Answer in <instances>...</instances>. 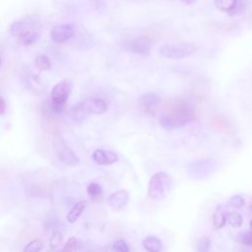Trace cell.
I'll use <instances>...</instances> for the list:
<instances>
[{
	"mask_svg": "<svg viewBox=\"0 0 252 252\" xmlns=\"http://www.w3.org/2000/svg\"><path fill=\"white\" fill-rule=\"evenodd\" d=\"M107 104L100 98H87L72 106L70 114L76 121L84 119L88 115H99L106 111Z\"/></svg>",
	"mask_w": 252,
	"mask_h": 252,
	"instance_id": "cell-2",
	"label": "cell"
},
{
	"mask_svg": "<svg viewBox=\"0 0 252 252\" xmlns=\"http://www.w3.org/2000/svg\"><path fill=\"white\" fill-rule=\"evenodd\" d=\"M123 48L135 54L149 55L152 48V41L148 36L141 35L124 42Z\"/></svg>",
	"mask_w": 252,
	"mask_h": 252,
	"instance_id": "cell-7",
	"label": "cell"
},
{
	"mask_svg": "<svg viewBox=\"0 0 252 252\" xmlns=\"http://www.w3.org/2000/svg\"><path fill=\"white\" fill-rule=\"evenodd\" d=\"M195 119V113L192 107L186 103H180L174 106L169 113L159 119V124L167 130L183 127Z\"/></svg>",
	"mask_w": 252,
	"mask_h": 252,
	"instance_id": "cell-1",
	"label": "cell"
},
{
	"mask_svg": "<svg viewBox=\"0 0 252 252\" xmlns=\"http://www.w3.org/2000/svg\"><path fill=\"white\" fill-rule=\"evenodd\" d=\"M53 145L58 158L67 165L74 166L80 162L78 156L75 152L67 145L65 140L60 134H55L53 139Z\"/></svg>",
	"mask_w": 252,
	"mask_h": 252,
	"instance_id": "cell-6",
	"label": "cell"
},
{
	"mask_svg": "<svg viewBox=\"0 0 252 252\" xmlns=\"http://www.w3.org/2000/svg\"><path fill=\"white\" fill-rule=\"evenodd\" d=\"M143 247L150 252H158L161 249V241L157 236H148L143 240Z\"/></svg>",
	"mask_w": 252,
	"mask_h": 252,
	"instance_id": "cell-15",
	"label": "cell"
},
{
	"mask_svg": "<svg viewBox=\"0 0 252 252\" xmlns=\"http://www.w3.org/2000/svg\"><path fill=\"white\" fill-rule=\"evenodd\" d=\"M93 159L100 165L111 164L118 160V156L113 152H106L101 149L95 150L92 155Z\"/></svg>",
	"mask_w": 252,
	"mask_h": 252,
	"instance_id": "cell-11",
	"label": "cell"
},
{
	"mask_svg": "<svg viewBox=\"0 0 252 252\" xmlns=\"http://www.w3.org/2000/svg\"><path fill=\"white\" fill-rule=\"evenodd\" d=\"M244 199L242 196L240 195H234L232 196L229 201L226 203L225 207H228V208H232V209H240L244 206Z\"/></svg>",
	"mask_w": 252,
	"mask_h": 252,
	"instance_id": "cell-21",
	"label": "cell"
},
{
	"mask_svg": "<svg viewBox=\"0 0 252 252\" xmlns=\"http://www.w3.org/2000/svg\"><path fill=\"white\" fill-rule=\"evenodd\" d=\"M196 49V45L190 42L164 43L159 47V53L167 59L180 60L193 55Z\"/></svg>",
	"mask_w": 252,
	"mask_h": 252,
	"instance_id": "cell-4",
	"label": "cell"
},
{
	"mask_svg": "<svg viewBox=\"0 0 252 252\" xmlns=\"http://www.w3.org/2000/svg\"><path fill=\"white\" fill-rule=\"evenodd\" d=\"M0 67H1V58H0Z\"/></svg>",
	"mask_w": 252,
	"mask_h": 252,
	"instance_id": "cell-33",
	"label": "cell"
},
{
	"mask_svg": "<svg viewBox=\"0 0 252 252\" xmlns=\"http://www.w3.org/2000/svg\"><path fill=\"white\" fill-rule=\"evenodd\" d=\"M30 30L26 21H17L13 23L10 27V32L13 36L19 37L21 34H23L26 31Z\"/></svg>",
	"mask_w": 252,
	"mask_h": 252,
	"instance_id": "cell-18",
	"label": "cell"
},
{
	"mask_svg": "<svg viewBox=\"0 0 252 252\" xmlns=\"http://www.w3.org/2000/svg\"><path fill=\"white\" fill-rule=\"evenodd\" d=\"M38 37H39V33L37 32L28 30L19 36V39L24 45H30L34 43L38 39Z\"/></svg>",
	"mask_w": 252,
	"mask_h": 252,
	"instance_id": "cell-17",
	"label": "cell"
},
{
	"mask_svg": "<svg viewBox=\"0 0 252 252\" xmlns=\"http://www.w3.org/2000/svg\"><path fill=\"white\" fill-rule=\"evenodd\" d=\"M171 187V177L164 171L156 172L152 175L148 184V197L153 200L164 198Z\"/></svg>",
	"mask_w": 252,
	"mask_h": 252,
	"instance_id": "cell-3",
	"label": "cell"
},
{
	"mask_svg": "<svg viewBox=\"0 0 252 252\" xmlns=\"http://www.w3.org/2000/svg\"><path fill=\"white\" fill-rule=\"evenodd\" d=\"M160 101L158 94L155 93H147L140 96L139 103L147 111H151L153 108H156Z\"/></svg>",
	"mask_w": 252,
	"mask_h": 252,
	"instance_id": "cell-12",
	"label": "cell"
},
{
	"mask_svg": "<svg viewBox=\"0 0 252 252\" xmlns=\"http://www.w3.org/2000/svg\"><path fill=\"white\" fill-rule=\"evenodd\" d=\"M226 221L234 228L240 227L243 222V218L239 213L226 212Z\"/></svg>",
	"mask_w": 252,
	"mask_h": 252,
	"instance_id": "cell-19",
	"label": "cell"
},
{
	"mask_svg": "<svg viewBox=\"0 0 252 252\" xmlns=\"http://www.w3.org/2000/svg\"><path fill=\"white\" fill-rule=\"evenodd\" d=\"M87 192H88V194H89L90 197H92V198H96V197H98V196L101 195V193H102V188H101V186H100L99 184H97V183H95V182H92V183H90V184L88 185V187H87Z\"/></svg>",
	"mask_w": 252,
	"mask_h": 252,
	"instance_id": "cell-22",
	"label": "cell"
},
{
	"mask_svg": "<svg viewBox=\"0 0 252 252\" xmlns=\"http://www.w3.org/2000/svg\"><path fill=\"white\" fill-rule=\"evenodd\" d=\"M72 85L68 80H63L56 84L50 94L51 103L56 104H65L71 94Z\"/></svg>",
	"mask_w": 252,
	"mask_h": 252,
	"instance_id": "cell-8",
	"label": "cell"
},
{
	"mask_svg": "<svg viewBox=\"0 0 252 252\" xmlns=\"http://www.w3.org/2000/svg\"><path fill=\"white\" fill-rule=\"evenodd\" d=\"M250 227H251V230H252V220L250 221Z\"/></svg>",
	"mask_w": 252,
	"mask_h": 252,
	"instance_id": "cell-32",
	"label": "cell"
},
{
	"mask_svg": "<svg viewBox=\"0 0 252 252\" xmlns=\"http://www.w3.org/2000/svg\"><path fill=\"white\" fill-rule=\"evenodd\" d=\"M129 200V192L127 190H118L109 195L107 204L113 210H121L126 206Z\"/></svg>",
	"mask_w": 252,
	"mask_h": 252,
	"instance_id": "cell-10",
	"label": "cell"
},
{
	"mask_svg": "<svg viewBox=\"0 0 252 252\" xmlns=\"http://www.w3.org/2000/svg\"><path fill=\"white\" fill-rule=\"evenodd\" d=\"M240 240L244 245L252 246V230L249 231V232H244L243 234H241Z\"/></svg>",
	"mask_w": 252,
	"mask_h": 252,
	"instance_id": "cell-28",
	"label": "cell"
},
{
	"mask_svg": "<svg viewBox=\"0 0 252 252\" xmlns=\"http://www.w3.org/2000/svg\"><path fill=\"white\" fill-rule=\"evenodd\" d=\"M43 248V244L41 240L34 239L27 244V246L24 248V251L26 252H37L40 251Z\"/></svg>",
	"mask_w": 252,
	"mask_h": 252,
	"instance_id": "cell-26",
	"label": "cell"
},
{
	"mask_svg": "<svg viewBox=\"0 0 252 252\" xmlns=\"http://www.w3.org/2000/svg\"><path fill=\"white\" fill-rule=\"evenodd\" d=\"M211 239L208 236H202L196 245V250L198 252H207L211 248Z\"/></svg>",
	"mask_w": 252,
	"mask_h": 252,
	"instance_id": "cell-24",
	"label": "cell"
},
{
	"mask_svg": "<svg viewBox=\"0 0 252 252\" xmlns=\"http://www.w3.org/2000/svg\"><path fill=\"white\" fill-rule=\"evenodd\" d=\"M75 34V29L70 24L58 25L51 29L50 31V38L52 41L56 43H62L73 37Z\"/></svg>",
	"mask_w": 252,
	"mask_h": 252,
	"instance_id": "cell-9",
	"label": "cell"
},
{
	"mask_svg": "<svg viewBox=\"0 0 252 252\" xmlns=\"http://www.w3.org/2000/svg\"><path fill=\"white\" fill-rule=\"evenodd\" d=\"M238 0H215L216 7L223 12L231 13L235 10Z\"/></svg>",
	"mask_w": 252,
	"mask_h": 252,
	"instance_id": "cell-16",
	"label": "cell"
},
{
	"mask_svg": "<svg viewBox=\"0 0 252 252\" xmlns=\"http://www.w3.org/2000/svg\"><path fill=\"white\" fill-rule=\"evenodd\" d=\"M217 167V162L213 158H199L191 161L187 166L190 178L194 180H203L209 177Z\"/></svg>",
	"mask_w": 252,
	"mask_h": 252,
	"instance_id": "cell-5",
	"label": "cell"
},
{
	"mask_svg": "<svg viewBox=\"0 0 252 252\" xmlns=\"http://www.w3.org/2000/svg\"><path fill=\"white\" fill-rule=\"evenodd\" d=\"M63 239H64V237H63L62 233L59 232V231H55V232L52 234V236H51V238H50V240H49V246H50V248L53 249V250H54V249H57L59 246L62 245Z\"/></svg>",
	"mask_w": 252,
	"mask_h": 252,
	"instance_id": "cell-23",
	"label": "cell"
},
{
	"mask_svg": "<svg viewBox=\"0 0 252 252\" xmlns=\"http://www.w3.org/2000/svg\"><path fill=\"white\" fill-rule=\"evenodd\" d=\"M5 109H6L5 100H4V98L0 95V114H3V113L5 112Z\"/></svg>",
	"mask_w": 252,
	"mask_h": 252,
	"instance_id": "cell-29",
	"label": "cell"
},
{
	"mask_svg": "<svg viewBox=\"0 0 252 252\" xmlns=\"http://www.w3.org/2000/svg\"><path fill=\"white\" fill-rule=\"evenodd\" d=\"M184 4H187V5H190V4H193L196 0H181Z\"/></svg>",
	"mask_w": 252,
	"mask_h": 252,
	"instance_id": "cell-30",
	"label": "cell"
},
{
	"mask_svg": "<svg viewBox=\"0 0 252 252\" xmlns=\"http://www.w3.org/2000/svg\"><path fill=\"white\" fill-rule=\"evenodd\" d=\"M81 247V241L76 237H70L66 242L65 246L63 247L64 251H76L79 250Z\"/></svg>",
	"mask_w": 252,
	"mask_h": 252,
	"instance_id": "cell-25",
	"label": "cell"
},
{
	"mask_svg": "<svg viewBox=\"0 0 252 252\" xmlns=\"http://www.w3.org/2000/svg\"><path fill=\"white\" fill-rule=\"evenodd\" d=\"M86 206H87V201H85V200H82V201H79L78 203H76L74 205V207L68 213L67 220L69 222H75L80 218L82 213L84 212Z\"/></svg>",
	"mask_w": 252,
	"mask_h": 252,
	"instance_id": "cell-13",
	"label": "cell"
},
{
	"mask_svg": "<svg viewBox=\"0 0 252 252\" xmlns=\"http://www.w3.org/2000/svg\"><path fill=\"white\" fill-rule=\"evenodd\" d=\"M226 223V212L223 210V206H219L213 215V225L215 228L220 229Z\"/></svg>",
	"mask_w": 252,
	"mask_h": 252,
	"instance_id": "cell-14",
	"label": "cell"
},
{
	"mask_svg": "<svg viewBox=\"0 0 252 252\" xmlns=\"http://www.w3.org/2000/svg\"><path fill=\"white\" fill-rule=\"evenodd\" d=\"M112 249L115 250V251H119V252H128L130 250L128 244L124 240H122V239L116 240L112 244Z\"/></svg>",
	"mask_w": 252,
	"mask_h": 252,
	"instance_id": "cell-27",
	"label": "cell"
},
{
	"mask_svg": "<svg viewBox=\"0 0 252 252\" xmlns=\"http://www.w3.org/2000/svg\"><path fill=\"white\" fill-rule=\"evenodd\" d=\"M34 65L38 70H41V71H46L51 68V62L49 57L43 54H40L35 57Z\"/></svg>",
	"mask_w": 252,
	"mask_h": 252,
	"instance_id": "cell-20",
	"label": "cell"
},
{
	"mask_svg": "<svg viewBox=\"0 0 252 252\" xmlns=\"http://www.w3.org/2000/svg\"><path fill=\"white\" fill-rule=\"evenodd\" d=\"M249 211H250V212H251V213H252V205H251V206H250V208H249Z\"/></svg>",
	"mask_w": 252,
	"mask_h": 252,
	"instance_id": "cell-31",
	"label": "cell"
}]
</instances>
